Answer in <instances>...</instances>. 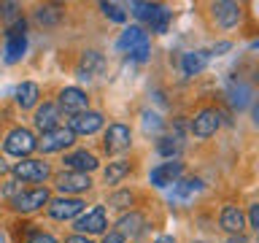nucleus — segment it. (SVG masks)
Wrapping results in <instances>:
<instances>
[{"mask_svg": "<svg viewBox=\"0 0 259 243\" xmlns=\"http://www.w3.org/2000/svg\"><path fill=\"white\" fill-rule=\"evenodd\" d=\"M3 146H6L8 154H14V157H27L30 151L38 149V141H35V135H32L30 130L16 127V130H11V133L6 135V143Z\"/></svg>", "mask_w": 259, "mask_h": 243, "instance_id": "1", "label": "nucleus"}, {"mask_svg": "<svg viewBox=\"0 0 259 243\" xmlns=\"http://www.w3.org/2000/svg\"><path fill=\"white\" fill-rule=\"evenodd\" d=\"M14 176L22 178V181H46L49 178V165L44 159H22V162H14Z\"/></svg>", "mask_w": 259, "mask_h": 243, "instance_id": "2", "label": "nucleus"}, {"mask_svg": "<svg viewBox=\"0 0 259 243\" xmlns=\"http://www.w3.org/2000/svg\"><path fill=\"white\" fill-rule=\"evenodd\" d=\"M73 141H76V135H73L68 127H57V130H52V133H46L44 138H40V141H38V149L46 151V154L65 151L68 146H73Z\"/></svg>", "mask_w": 259, "mask_h": 243, "instance_id": "3", "label": "nucleus"}, {"mask_svg": "<svg viewBox=\"0 0 259 243\" xmlns=\"http://www.w3.org/2000/svg\"><path fill=\"white\" fill-rule=\"evenodd\" d=\"M184 173V162H178V159H170V162H162V165H157L151 170V184L154 186H159V189H165V186L170 184H178V176Z\"/></svg>", "mask_w": 259, "mask_h": 243, "instance_id": "4", "label": "nucleus"}, {"mask_svg": "<svg viewBox=\"0 0 259 243\" xmlns=\"http://www.w3.org/2000/svg\"><path fill=\"white\" fill-rule=\"evenodd\" d=\"M130 143H133V135H130V127L127 125H108V130H105V151L108 154H119L130 149Z\"/></svg>", "mask_w": 259, "mask_h": 243, "instance_id": "5", "label": "nucleus"}, {"mask_svg": "<svg viewBox=\"0 0 259 243\" xmlns=\"http://www.w3.org/2000/svg\"><path fill=\"white\" fill-rule=\"evenodd\" d=\"M222 125V116H219L216 108H202L197 116L192 119V133L197 138H210Z\"/></svg>", "mask_w": 259, "mask_h": 243, "instance_id": "6", "label": "nucleus"}, {"mask_svg": "<svg viewBox=\"0 0 259 243\" xmlns=\"http://www.w3.org/2000/svg\"><path fill=\"white\" fill-rule=\"evenodd\" d=\"M84 208H87V202L78 200V197H60V200H52V202H49V216L65 222V219L78 216Z\"/></svg>", "mask_w": 259, "mask_h": 243, "instance_id": "7", "label": "nucleus"}, {"mask_svg": "<svg viewBox=\"0 0 259 243\" xmlns=\"http://www.w3.org/2000/svg\"><path fill=\"white\" fill-rule=\"evenodd\" d=\"M49 202V189H27V192H19L14 197V208L19 211V214H32V211H38L40 206H46Z\"/></svg>", "mask_w": 259, "mask_h": 243, "instance_id": "8", "label": "nucleus"}, {"mask_svg": "<svg viewBox=\"0 0 259 243\" xmlns=\"http://www.w3.org/2000/svg\"><path fill=\"white\" fill-rule=\"evenodd\" d=\"M103 127V116L97 111H84V113H76L70 122H68V130L73 135H92Z\"/></svg>", "mask_w": 259, "mask_h": 243, "instance_id": "9", "label": "nucleus"}, {"mask_svg": "<svg viewBox=\"0 0 259 243\" xmlns=\"http://www.w3.org/2000/svg\"><path fill=\"white\" fill-rule=\"evenodd\" d=\"M105 227H108V222H105V208L103 206L89 208L87 214L76 222V230L81 235H97V232H103Z\"/></svg>", "mask_w": 259, "mask_h": 243, "instance_id": "10", "label": "nucleus"}, {"mask_svg": "<svg viewBox=\"0 0 259 243\" xmlns=\"http://www.w3.org/2000/svg\"><path fill=\"white\" fill-rule=\"evenodd\" d=\"M92 181H89L87 173H76V170H68V173H60L57 176V189L62 194H78V192H87Z\"/></svg>", "mask_w": 259, "mask_h": 243, "instance_id": "11", "label": "nucleus"}, {"mask_svg": "<svg viewBox=\"0 0 259 243\" xmlns=\"http://www.w3.org/2000/svg\"><path fill=\"white\" fill-rule=\"evenodd\" d=\"M60 105L76 116V113H84V111H87L89 97H87L84 89H78V87H65L62 92H60Z\"/></svg>", "mask_w": 259, "mask_h": 243, "instance_id": "12", "label": "nucleus"}, {"mask_svg": "<svg viewBox=\"0 0 259 243\" xmlns=\"http://www.w3.org/2000/svg\"><path fill=\"white\" fill-rule=\"evenodd\" d=\"M210 11H213V19L219 27H235L240 19V6L238 3H230V0H222V3H213L210 6Z\"/></svg>", "mask_w": 259, "mask_h": 243, "instance_id": "13", "label": "nucleus"}, {"mask_svg": "<svg viewBox=\"0 0 259 243\" xmlns=\"http://www.w3.org/2000/svg\"><path fill=\"white\" fill-rule=\"evenodd\" d=\"M35 127L44 135L60 127V105H54V103H44V105H40V108L35 111Z\"/></svg>", "mask_w": 259, "mask_h": 243, "instance_id": "14", "label": "nucleus"}, {"mask_svg": "<svg viewBox=\"0 0 259 243\" xmlns=\"http://www.w3.org/2000/svg\"><path fill=\"white\" fill-rule=\"evenodd\" d=\"M103 65H105V60H103V54L100 52H84L81 54V60H78V68H76V73H78V78H95L97 73L103 70Z\"/></svg>", "mask_w": 259, "mask_h": 243, "instance_id": "15", "label": "nucleus"}, {"mask_svg": "<svg viewBox=\"0 0 259 243\" xmlns=\"http://www.w3.org/2000/svg\"><path fill=\"white\" fill-rule=\"evenodd\" d=\"M219 224H222L230 235H240L243 227H246V214H243L240 208H235V206H227L222 211V216H219Z\"/></svg>", "mask_w": 259, "mask_h": 243, "instance_id": "16", "label": "nucleus"}, {"mask_svg": "<svg viewBox=\"0 0 259 243\" xmlns=\"http://www.w3.org/2000/svg\"><path fill=\"white\" fill-rule=\"evenodd\" d=\"M149 44V38H146V32H143V27H138V24H133V27H127L124 32H121V38H119V49L121 52H130L133 54L135 49H141V46H146Z\"/></svg>", "mask_w": 259, "mask_h": 243, "instance_id": "17", "label": "nucleus"}, {"mask_svg": "<svg viewBox=\"0 0 259 243\" xmlns=\"http://www.w3.org/2000/svg\"><path fill=\"white\" fill-rule=\"evenodd\" d=\"M65 165H68L70 170H76V173H89V170H95L97 168V157L92 151H73L65 157Z\"/></svg>", "mask_w": 259, "mask_h": 243, "instance_id": "18", "label": "nucleus"}, {"mask_svg": "<svg viewBox=\"0 0 259 243\" xmlns=\"http://www.w3.org/2000/svg\"><path fill=\"white\" fill-rule=\"evenodd\" d=\"M208 57H210V52H205V49L186 52L184 60H181L184 73H186V76H197V73H202V70H205V65H208Z\"/></svg>", "mask_w": 259, "mask_h": 243, "instance_id": "19", "label": "nucleus"}, {"mask_svg": "<svg viewBox=\"0 0 259 243\" xmlns=\"http://www.w3.org/2000/svg\"><path fill=\"white\" fill-rule=\"evenodd\" d=\"M143 224H146L143 216L138 214V211H130V214H124L116 222V227H119L116 232H121V238H135V235L143 232Z\"/></svg>", "mask_w": 259, "mask_h": 243, "instance_id": "20", "label": "nucleus"}, {"mask_svg": "<svg viewBox=\"0 0 259 243\" xmlns=\"http://www.w3.org/2000/svg\"><path fill=\"white\" fill-rule=\"evenodd\" d=\"M38 84H32V81H22L19 87H16V105L19 108H32V105L38 103Z\"/></svg>", "mask_w": 259, "mask_h": 243, "instance_id": "21", "label": "nucleus"}, {"mask_svg": "<svg viewBox=\"0 0 259 243\" xmlns=\"http://www.w3.org/2000/svg\"><path fill=\"white\" fill-rule=\"evenodd\" d=\"M24 49H27V38H24V35L8 38V40H6V60H8V62H16V60L24 54Z\"/></svg>", "mask_w": 259, "mask_h": 243, "instance_id": "22", "label": "nucleus"}, {"mask_svg": "<svg viewBox=\"0 0 259 243\" xmlns=\"http://www.w3.org/2000/svg\"><path fill=\"white\" fill-rule=\"evenodd\" d=\"M202 189V181L200 178H184V181H178L173 186V194L178 200H186V197H192L194 192H200Z\"/></svg>", "mask_w": 259, "mask_h": 243, "instance_id": "23", "label": "nucleus"}, {"mask_svg": "<svg viewBox=\"0 0 259 243\" xmlns=\"http://www.w3.org/2000/svg\"><path fill=\"white\" fill-rule=\"evenodd\" d=\"M127 173H130V162H124V159L111 162V165L105 168V184H119Z\"/></svg>", "mask_w": 259, "mask_h": 243, "instance_id": "24", "label": "nucleus"}, {"mask_svg": "<svg viewBox=\"0 0 259 243\" xmlns=\"http://www.w3.org/2000/svg\"><path fill=\"white\" fill-rule=\"evenodd\" d=\"M130 8H133V14L138 16V19H143V22H151L154 16L159 14V8H162V6H157V3H133Z\"/></svg>", "mask_w": 259, "mask_h": 243, "instance_id": "25", "label": "nucleus"}, {"mask_svg": "<svg viewBox=\"0 0 259 243\" xmlns=\"http://www.w3.org/2000/svg\"><path fill=\"white\" fill-rule=\"evenodd\" d=\"M0 14H3L6 27H14V24L22 22V14H19V6H16V3H3V6H0Z\"/></svg>", "mask_w": 259, "mask_h": 243, "instance_id": "26", "label": "nucleus"}, {"mask_svg": "<svg viewBox=\"0 0 259 243\" xmlns=\"http://www.w3.org/2000/svg\"><path fill=\"white\" fill-rule=\"evenodd\" d=\"M167 24H170V11H167L165 6H162L159 14L149 22V27H151V32H167Z\"/></svg>", "mask_w": 259, "mask_h": 243, "instance_id": "27", "label": "nucleus"}, {"mask_svg": "<svg viewBox=\"0 0 259 243\" xmlns=\"http://www.w3.org/2000/svg\"><path fill=\"white\" fill-rule=\"evenodd\" d=\"M157 149H159L162 157H173V154L181 151V143H178V138H162Z\"/></svg>", "mask_w": 259, "mask_h": 243, "instance_id": "28", "label": "nucleus"}, {"mask_svg": "<svg viewBox=\"0 0 259 243\" xmlns=\"http://www.w3.org/2000/svg\"><path fill=\"white\" fill-rule=\"evenodd\" d=\"M100 8H103L105 16H111L113 22H124V19H127V14L121 11V6H116V3H103Z\"/></svg>", "mask_w": 259, "mask_h": 243, "instance_id": "29", "label": "nucleus"}, {"mask_svg": "<svg viewBox=\"0 0 259 243\" xmlns=\"http://www.w3.org/2000/svg\"><path fill=\"white\" fill-rule=\"evenodd\" d=\"M38 22H40V24H54V22H60V11H57V8H40V11H38Z\"/></svg>", "mask_w": 259, "mask_h": 243, "instance_id": "30", "label": "nucleus"}, {"mask_svg": "<svg viewBox=\"0 0 259 243\" xmlns=\"http://www.w3.org/2000/svg\"><path fill=\"white\" fill-rule=\"evenodd\" d=\"M130 202H133L130 192H116V194H111V206H113V208H127Z\"/></svg>", "mask_w": 259, "mask_h": 243, "instance_id": "31", "label": "nucleus"}, {"mask_svg": "<svg viewBox=\"0 0 259 243\" xmlns=\"http://www.w3.org/2000/svg\"><path fill=\"white\" fill-rule=\"evenodd\" d=\"M27 243H57L52 235H46V232H32L30 238H27Z\"/></svg>", "mask_w": 259, "mask_h": 243, "instance_id": "32", "label": "nucleus"}, {"mask_svg": "<svg viewBox=\"0 0 259 243\" xmlns=\"http://www.w3.org/2000/svg\"><path fill=\"white\" fill-rule=\"evenodd\" d=\"M248 222H251V227L259 232V202H254L251 206V211H248Z\"/></svg>", "mask_w": 259, "mask_h": 243, "instance_id": "33", "label": "nucleus"}, {"mask_svg": "<svg viewBox=\"0 0 259 243\" xmlns=\"http://www.w3.org/2000/svg\"><path fill=\"white\" fill-rule=\"evenodd\" d=\"M103 243H124V238H121V232H108L103 238Z\"/></svg>", "mask_w": 259, "mask_h": 243, "instance_id": "34", "label": "nucleus"}, {"mask_svg": "<svg viewBox=\"0 0 259 243\" xmlns=\"http://www.w3.org/2000/svg\"><path fill=\"white\" fill-rule=\"evenodd\" d=\"M230 49H232L230 40H222V44H216V46H213V54H224V52H230Z\"/></svg>", "mask_w": 259, "mask_h": 243, "instance_id": "35", "label": "nucleus"}, {"mask_svg": "<svg viewBox=\"0 0 259 243\" xmlns=\"http://www.w3.org/2000/svg\"><path fill=\"white\" fill-rule=\"evenodd\" d=\"M65 243H92V240H89L87 235H73V238H68Z\"/></svg>", "mask_w": 259, "mask_h": 243, "instance_id": "36", "label": "nucleus"}, {"mask_svg": "<svg viewBox=\"0 0 259 243\" xmlns=\"http://www.w3.org/2000/svg\"><path fill=\"white\" fill-rule=\"evenodd\" d=\"M14 165H8V162L3 159V157H0V173H8V170H11Z\"/></svg>", "mask_w": 259, "mask_h": 243, "instance_id": "37", "label": "nucleus"}, {"mask_svg": "<svg viewBox=\"0 0 259 243\" xmlns=\"http://www.w3.org/2000/svg\"><path fill=\"white\" fill-rule=\"evenodd\" d=\"M227 243H246V238H243V235H232V238L227 240Z\"/></svg>", "mask_w": 259, "mask_h": 243, "instance_id": "38", "label": "nucleus"}, {"mask_svg": "<svg viewBox=\"0 0 259 243\" xmlns=\"http://www.w3.org/2000/svg\"><path fill=\"white\" fill-rule=\"evenodd\" d=\"M157 243H176V238H170V235H162V238Z\"/></svg>", "mask_w": 259, "mask_h": 243, "instance_id": "39", "label": "nucleus"}, {"mask_svg": "<svg viewBox=\"0 0 259 243\" xmlns=\"http://www.w3.org/2000/svg\"><path fill=\"white\" fill-rule=\"evenodd\" d=\"M254 122H256V125H259V103L254 105Z\"/></svg>", "mask_w": 259, "mask_h": 243, "instance_id": "40", "label": "nucleus"}, {"mask_svg": "<svg viewBox=\"0 0 259 243\" xmlns=\"http://www.w3.org/2000/svg\"><path fill=\"white\" fill-rule=\"evenodd\" d=\"M251 49H254V52H259V40H254V44H251Z\"/></svg>", "mask_w": 259, "mask_h": 243, "instance_id": "41", "label": "nucleus"}]
</instances>
